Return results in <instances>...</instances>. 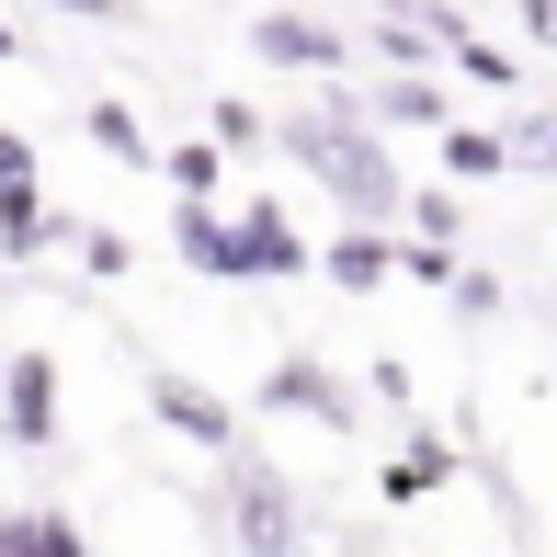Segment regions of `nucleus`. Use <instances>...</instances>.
I'll return each mask as SVG.
<instances>
[{"label": "nucleus", "instance_id": "f3484780", "mask_svg": "<svg viewBox=\"0 0 557 557\" xmlns=\"http://www.w3.org/2000/svg\"><path fill=\"white\" fill-rule=\"evenodd\" d=\"M398 273H410V285H455V250H444V239H410V250H398Z\"/></svg>", "mask_w": 557, "mask_h": 557}, {"label": "nucleus", "instance_id": "1a4fd4ad", "mask_svg": "<svg viewBox=\"0 0 557 557\" xmlns=\"http://www.w3.org/2000/svg\"><path fill=\"white\" fill-rule=\"evenodd\" d=\"M239 250H250V273H262V285H273V273H308V239H296L273 206H250V216H239Z\"/></svg>", "mask_w": 557, "mask_h": 557}, {"label": "nucleus", "instance_id": "423d86ee", "mask_svg": "<svg viewBox=\"0 0 557 557\" xmlns=\"http://www.w3.org/2000/svg\"><path fill=\"white\" fill-rule=\"evenodd\" d=\"M171 239H183V262H194V273H250V250H239V216H216L206 194H183Z\"/></svg>", "mask_w": 557, "mask_h": 557}, {"label": "nucleus", "instance_id": "412c9836", "mask_svg": "<svg viewBox=\"0 0 557 557\" xmlns=\"http://www.w3.org/2000/svg\"><path fill=\"white\" fill-rule=\"evenodd\" d=\"M523 23H535V35H546V46H557V0H523Z\"/></svg>", "mask_w": 557, "mask_h": 557}, {"label": "nucleus", "instance_id": "39448f33", "mask_svg": "<svg viewBox=\"0 0 557 557\" xmlns=\"http://www.w3.org/2000/svg\"><path fill=\"white\" fill-rule=\"evenodd\" d=\"M148 410H160L183 444H239V410H227L216 387H194V375H148Z\"/></svg>", "mask_w": 557, "mask_h": 557}, {"label": "nucleus", "instance_id": "20e7f679", "mask_svg": "<svg viewBox=\"0 0 557 557\" xmlns=\"http://www.w3.org/2000/svg\"><path fill=\"white\" fill-rule=\"evenodd\" d=\"M250 410H296V421H352V387L331 364H308V352H285V364L262 375V398H250Z\"/></svg>", "mask_w": 557, "mask_h": 557}, {"label": "nucleus", "instance_id": "9b49d317", "mask_svg": "<svg viewBox=\"0 0 557 557\" xmlns=\"http://www.w3.org/2000/svg\"><path fill=\"white\" fill-rule=\"evenodd\" d=\"M444 171H455V183H490V171H512V137H478V125H444Z\"/></svg>", "mask_w": 557, "mask_h": 557}, {"label": "nucleus", "instance_id": "6ab92c4d", "mask_svg": "<svg viewBox=\"0 0 557 557\" xmlns=\"http://www.w3.org/2000/svg\"><path fill=\"white\" fill-rule=\"evenodd\" d=\"M58 12H81V23H137V0H58Z\"/></svg>", "mask_w": 557, "mask_h": 557}, {"label": "nucleus", "instance_id": "ddd939ff", "mask_svg": "<svg viewBox=\"0 0 557 557\" xmlns=\"http://www.w3.org/2000/svg\"><path fill=\"white\" fill-rule=\"evenodd\" d=\"M81 125H91V137H103V148H114V160H125V171H160V148H148V137H137V114H125V103H91Z\"/></svg>", "mask_w": 557, "mask_h": 557}, {"label": "nucleus", "instance_id": "f03ea898", "mask_svg": "<svg viewBox=\"0 0 557 557\" xmlns=\"http://www.w3.org/2000/svg\"><path fill=\"white\" fill-rule=\"evenodd\" d=\"M227 535H239V546H296V535H308L296 500H285V478H273L262 455H239V478H227Z\"/></svg>", "mask_w": 557, "mask_h": 557}, {"label": "nucleus", "instance_id": "f257e3e1", "mask_svg": "<svg viewBox=\"0 0 557 557\" xmlns=\"http://www.w3.org/2000/svg\"><path fill=\"white\" fill-rule=\"evenodd\" d=\"M285 148H296V160H308L319 183L342 194L352 216H398V171H387V148H375L364 125H352V103H319V114H296V125H285Z\"/></svg>", "mask_w": 557, "mask_h": 557}, {"label": "nucleus", "instance_id": "6e6552de", "mask_svg": "<svg viewBox=\"0 0 557 557\" xmlns=\"http://www.w3.org/2000/svg\"><path fill=\"white\" fill-rule=\"evenodd\" d=\"M46 239H58V216H46L35 171H12V183H0V250H12V262H35Z\"/></svg>", "mask_w": 557, "mask_h": 557}, {"label": "nucleus", "instance_id": "4be33fe9", "mask_svg": "<svg viewBox=\"0 0 557 557\" xmlns=\"http://www.w3.org/2000/svg\"><path fill=\"white\" fill-rule=\"evenodd\" d=\"M0 58H23V35H12V23H0Z\"/></svg>", "mask_w": 557, "mask_h": 557}, {"label": "nucleus", "instance_id": "2eb2a0df", "mask_svg": "<svg viewBox=\"0 0 557 557\" xmlns=\"http://www.w3.org/2000/svg\"><path fill=\"white\" fill-rule=\"evenodd\" d=\"M512 171H557V114H523L512 125Z\"/></svg>", "mask_w": 557, "mask_h": 557}, {"label": "nucleus", "instance_id": "f8f14e48", "mask_svg": "<svg viewBox=\"0 0 557 557\" xmlns=\"http://www.w3.org/2000/svg\"><path fill=\"white\" fill-rule=\"evenodd\" d=\"M387 273H398V250H387V239H331V285L364 296V285H387Z\"/></svg>", "mask_w": 557, "mask_h": 557}, {"label": "nucleus", "instance_id": "a211bd4d", "mask_svg": "<svg viewBox=\"0 0 557 557\" xmlns=\"http://www.w3.org/2000/svg\"><path fill=\"white\" fill-rule=\"evenodd\" d=\"M216 148H227V160H250V148H262V114H250V103H216Z\"/></svg>", "mask_w": 557, "mask_h": 557}, {"label": "nucleus", "instance_id": "7ed1b4c3", "mask_svg": "<svg viewBox=\"0 0 557 557\" xmlns=\"http://www.w3.org/2000/svg\"><path fill=\"white\" fill-rule=\"evenodd\" d=\"M0 433L23 455L58 444V364H46V352H12V364H0Z\"/></svg>", "mask_w": 557, "mask_h": 557}, {"label": "nucleus", "instance_id": "aec40b11", "mask_svg": "<svg viewBox=\"0 0 557 557\" xmlns=\"http://www.w3.org/2000/svg\"><path fill=\"white\" fill-rule=\"evenodd\" d=\"M12 171H35V148H23L12 125H0V183H12Z\"/></svg>", "mask_w": 557, "mask_h": 557}, {"label": "nucleus", "instance_id": "0eeeda50", "mask_svg": "<svg viewBox=\"0 0 557 557\" xmlns=\"http://www.w3.org/2000/svg\"><path fill=\"white\" fill-rule=\"evenodd\" d=\"M250 46H262L273 69H342V35H331V23H308V12H262V23H250Z\"/></svg>", "mask_w": 557, "mask_h": 557}, {"label": "nucleus", "instance_id": "4468645a", "mask_svg": "<svg viewBox=\"0 0 557 557\" xmlns=\"http://www.w3.org/2000/svg\"><path fill=\"white\" fill-rule=\"evenodd\" d=\"M375 114H387V125H433V137H444V91H433V81H387V91H375Z\"/></svg>", "mask_w": 557, "mask_h": 557}, {"label": "nucleus", "instance_id": "9d476101", "mask_svg": "<svg viewBox=\"0 0 557 557\" xmlns=\"http://www.w3.org/2000/svg\"><path fill=\"white\" fill-rule=\"evenodd\" d=\"M0 557H81L69 512H0Z\"/></svg>", "mask_w": 557, "mask_h": 557}, {"label": "nucleus", "instance_id": "dca6fc26", "mask_svg": "<svg viewBox=\"0 0 557 557\" xmlns=\"http://www.w3.org/2000/svg\"><path fill=\"white\" fill-rule=\"evenodd\" d=\"M216 160H227V148H171L160 171H171V194H206V183H216Z\"/></svg>", "mask_w": 557, "mask_h": 557}]
</instances>
